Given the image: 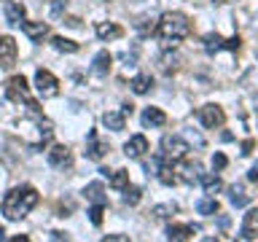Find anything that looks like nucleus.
I'll return each mask as SVG.
<instances>
[{"label":"nucleus","instance_id":"35","mask_svg":"<svg viewBox=\"0 0 258 242\" xmlns=\"http://www.w3.org/2000/svg\"><path fill=\"white\" fill-rule=\"evenodd\" d=\"M162 68H164V70H170V68H175V57H170V54H164V57H162Z\"/></svg>","mask_w":258,"mask_h":242},{"label":"nucleus","instance_id":"22","mask_svg":"<svg viewBox=\"0 0 258 242\" xmlns=\"http://www.w3.org/2000/svg\"><path fill=\"white\" fill-rule=\"evenodd\" d=\"M110 62H113V57H110L108 51H100V54L94 57V62H91V73L105 76V73L110 70Z\"/></svg>","mask_w":258,"mask_h":242},{"label":"nucleus","instance_id":"13","mask_svg":"<svg viewBox=\"0 0 258 242\" xmlns=\"http://www.w3.org/2000/svg\"><path fill=\"white\" fill-rule=\"evenodd\" d=\"M86 140H89V146H86V159H94V161H100L102 156H105V151H108V143H100L97 140V132L91 129L89 135H86Z\"/></svg>","mask_w":258,"mask_h":242},{"label":"nucleus","instance_id":"38","mask_svg":"<svg viewBox=\"0 0 258 242\" xmlns=\"http://www.w3.org/2000/svg\"><path fill=\"white\" fill-rule=\"evenodd\" d=\"M248 180H250V183H258V161H256L253 167H250V172H248Z\"/></svg>","mask_w":258,"mask_h":242},{"label":"nucleus","instance_id":"42","mask_svg":"<svg viewBox=\"0 0 258 242\" xmlns=\"http://www.w3.org/2000/svg\"><path fill=\"white\" fill-rule=\"evenodd\" d=\"M202 242H218V240H215V237H204Z\"/></svg>","mask_w":258,"mask_h":242},{"label":"nucleus","instance_id":"2","mask_svg":"<svg viewBox=\"0 0 258 242\" xmlns=\"http://www.w3.org/2000/svg\"><path fill=\"white\" fill-rule=\"evenodd\" d=\"M156 35L164 41V46H175L177 41L191 35V22L186 14H177V11H170L159 19V27H156Z\"/></svg>","mask_w":258,"mask_h":242},{"label":"nucleus","instance_id":"34","mask_svg":"<svg viewBox=\"0 0 258 242\" xmlns=\"http://www.w3.org/2000/svg\"><path fill=\"white\" fill-rule=\"evenodd\" d=\"M240 35H234V38H229V41H223V49H229V51H237L240 49Z\"/></svg>","mask_w":258,"mask_h":242},{"label":"nucleus","instance_id":"40","mask_svg":"<svg viewBox=\"0 0 258 242\" xmlns=\"http://www.w3.org/2000/svg\"><path fill=\"white\" fill-rule=\"evenodd\" d=\"M8 242H30V237H24V234H16V237H11Z\"/></svg>","mask_w":258,"mask_h":242},{"label":"nucleus","instance_id":"12","mask_svg":"<svg viewBox=\"0 0 258 242\" xmlns=\"http://www.w3.org/2000/svg\"><path fill=\"white\" fill-rule=\"evenodd\" d=\"M3 14H5V22L11 24V27H22V22H24V5L22 3H14V0H5V5H3Z\"/></svg>","mask_w":258,"mask_h":242},{"label":"nucleus","instance_id":"7","mask_svg":"<svg viewBox=\"0 0 258 242\" xmlns=\"http://www.w3.org/2000/svg\"><path fill=\"white\" fill-rule=\"evenodd\" d=\"M16 57H19L16 41L11 35H3V38H0V68H14Z\"/></svg>","mask_w":258,"mask_h":242},{"label":"nucleus","instance_id":"18","mask_svg":"<svg viewBox=\"0 0 258 242\" xmlns=\"http://www.w3.org/2000/svg\"><path fill=\"white\" fill-rule=\"evenodd\" d=\"M94 32H97V38H100V41H113V38H121V27L113 24V22H100Z\"/></svg>","mask_w":258,"mask_h":242},{"label":"nucleus","instance_id":"1","mask_svg":"<svg viewBox=\"0 0 258 242\" xmlns=\"http://www.w3.org/2000/svg\"><path fill=\"white\" fill-rule=\"evenodd\" d=\"M38 191L32 186H16L14 191H8L5 194V199H3V215L8 221H19V218H24L32 207L38 205Z\"/></svg>","mask_w":258,"mask_h":242},{"label":"nucleus","instance_id":"37","mask_svg":"<svg viewBox=\"0 0 258 242\" xmlns=\"http://www.w3.org/2000/svg\"><path fill=\"white\" fill-rule=\"evenodd\" d=\"M253 148H256V140H245V143H242V156H248Z\"/></svg>","mask_w":258,"mask_h":242},{"label":"nucleus","instance_id":"33","mask_svg":"<svg viewBox=\"0 0 258 242\" xmlns=\"http://www.w3.org/2000/svg\"><path fill=\"white\" fill-rule=\"evenodd\" d=\"M226 164H229V159H226L223 154H215V156H213V169H223Z\"/></svg>","mask_w":258,"mask_h":242},{"label":"nucleus","instance_id":"20","mask_svg":"<svg viewBox=\"0 0 258 242\" xmlns=\"http://www.w3.org/2000/svg\"><path fill=\"white\" fill-rule=\"evenodd\" d=\"M199 183L204 186V194H207V197H215L218 191H221L223 188V183H221V178H218V175H199Z\"/></svg>","mask_w":258,"mask_h":242},{"label":"nucleus","instance_id":"16","mask_svg":"<svg viewBox=\"0 0 258 242\" xmlns=\"http://www.w3.org/2000/svg\"><path fill=\"white\" fill-rule=\"evenodd\" d=\"M102 124L110 129V132H121L124 124H127V116H124L121 110H108V113L102 116Z\"/></svg>","mask_w":258,"mask_h":242},{"label":"nucleus","instance_id":"36","mask_svg":"<svg viewBox=\"0 0 258 242\" xmlns=\"http://www.w3.org/2000/svg\"><path fill=\"white\" fill-rule=\"evenodd\" d=\"M102 242H129V237H124V234H110V237H105Z\"/></svg>","mask_w":258,"mask_h":242},{"label":"nucleus","instance_id":"11","mask_svg":"<svg viewBox=\"0 0 258 242\" xmlns=\"http://www.w3.org/2000/svg\"><path fill=\"white\" fill-rule=\"evenodd\" d=\"M46 159H49V164L54 169H65V167H70V148L68 146H51Z\"/></svg>","mask_w":258,"mask_h":242},{"label":"nucleus","instance_id":"25","mask_svg":"<svg viewBox=\"0 0 258 242\" xmlns=\"http://www.w3.org/2000/svg\"><path fill=\"white\" fill-rule=\"evenodd\" d=\"M156 178L164 183V186H175L177 183V175H175V169H172V164H159V169H156Z\"/></svg>","mask_w":258,"mask_h":242},{"label":"nucleus","instance_id":"32","mask_svg":"<svg viewBox=\"0 0 258 242\" xmlns=\"http://www.w3.org/2000/svg\"><path fill=\"white\" fill-rule=\"evenodd\" d=\"M102 213H105V205H94V207L89 210V221H91L94 226H100V224H102Z\"/></svg>","mask_w":258,"mask_h":242},{"label":"nucleus","instance_id":"3","mask_svg":"<svg viewBox=\"0 0 258 242\" xmlns=\"http://www.w3.org/2000/svg\"><path fill=\"white\" fill-rule=\"evenodd\" d=\"M191 151V146L183 137H177V135H167L162 140V151H159V159L164 161V164H177V161H183L188 156Z\"/></svg>","mask_w":258,"mask_h":242},{"label":"nucleus","instance_id":"31","mask_svg":"<svg viewBox=\"0 0 258 242\" xmlns=\"http://www.w3.org/2000/svg\"><path fill=\"white\" fill-rule=\"evenodd\" d=\"M140 197H143L140 188H135V186H127V188H124V205H137V202H140Z\"/></svg>","mask_w":258,"mask_h":242},{"label":"nucleus","instance_id":"28","mask_svg":"<svg viewBox=\"0 0 258 242\" xmlns=\"http://www.w3.org/2000/svg\"><path fill=\"white\" fill-rule=\"evenodd\" d=\"M196 213H199V215H215L218 213V199L215 197L199 199V202H196Z\"/></svg>","mask_w":258,"mask_h":242},{"label":"nucleus","instance_id":"39","mask_svg":"<svg viewBox=\"0 0 258 242\" xmlns=\"http://www.w3.org/2000/svg\"><path fill=\"white\" fill-rule=\"evenodd\" d=\"M51 242H68V237H65V234H59V232H54V234H51Z\"/></svg>","mask_w":258,"mask_h":242},{"label":"nucleus","instance_id":"6","mask_svg":"<svg viewBox=\"0 0 258 242\" xmlns=\"http://www.w3.org/2000/svg\"><path fill=\"white\" fill-rule=\"evenodd\" d=\"M35 89H38V94H41V97H57L59 81L49 73V70L41 68V70L35 73Z\"/></svg>","mask_w":258,"mask_h":242},{"label":"nucleus","instance_id":"21","mask_svg":"<svg viewBox=\"0 0 258 242\" xmlns=\"http://www.w3.org/2000/svg\"><path fill=\"white\" fill-rule=\"evenodd\" d=\"M229 202L234 207H245L250 202V197H248V191H245V186H240V183H234V186L229 188Z\"/></svg>","mask_w":258,"mask_h":242},{"label":"nucleus","instance_id":"14","mask_svg":"<svg viewBox=\"0 0 258 242\" xmlns=\"http://www.w3.org/2000/svg\"><path fill=\"white\" fill-rule=\"evenodd\" d=\"M140 121H143V127L156 129V127H164V124H167V113H164L162 108H145Z\"/></svg>","mask_w":258,"mask_h":242},{"label":"nucleus","instance_id":"8","mask_svg":"<svg viewBox=\"0 0 258 242\" xmlns=\"http://www.w3.org/2000/svg\"><path fill=\"white\" fill-rule=\"evenodd\" d=\"M258 237V207L248 210V215L242 218V229H240V240L242 242H253Z\"/></svg>","mask_w":258,"mask_h":242},{"label":"nucleus","instance_id":"29","mask_svg":"<svg viewBox=\"0 0 258 242\" xmlns=\"http://www.w3.org/2000/svg\"><path fill=\"white\" fill-rule=\"evenodd\" d=\"M172 213H177V205H175V202H167V205H159V207H154V210H151V215H154V218H167V215H172Z\"/></svg>","mask_w":258,"mask_h":242},{"label":"nucleus","instance_id":"26","mask_svg":"<svg viewBox=\"0 0 258 242\" xmlns=\"http://www.w3.org/2000/svg\"><path fill=\"white\" fill-rule=\"evenodd\" d=\"M202 41H204V51H207V54H215V51L223 49V38L218 35V32H207Z\"/></svg>","mask_w":258,"mask_h":242},{"label":"nucleus","instance_id":"17","mask_svg":"<svg viewBox=\"0 0 258 242\" xmlns=\"http://www.w3.org/2000/svg\"><path fill=\"white\" fill-rule=\"evenodd\" d=\"M199 175H202V167L196 164H191V161H186V164L180 167V178L177 180H183V183H188V186H194V183H199Z\"/></svg>","mask_w":258,"mask_h":242},{"label":"nucleus","instance_id":"27","mask_svg":"<svg viewBox=\"0 0 258 242\" xmlns=\"http://www.w3.org/2000/svg\"><path fill=\"white\" fill-rule=\"evenodd\" d=\"M108 180H110V186H113V188H121V191H124V188L129 186V172H127V169H116V172L108 175Z\"/></svg>","mask_w":258,"mask_h":242},{"label":"nucleus","instance_id":"30","mask_svg":"<svg viewBox=\"0 0 258 242\" xmlns=\"http://www.w3.org/2000/svg\"><path fill=\"white\" fill-rule=\"evenodd\" d=\"M135 30L140 32V35H148V32H154V19H151L148 14L140 16V19L135 22Z\"/></svg>","mask_w":258,"mask_h":242},{"label":"nucleus","instance_id":"10","mask_svg":"<svg viewBox=\"0 0 258 242\" xmlns=\"http://www.w3.org/2000/svg\"><path fill=\"white\" fill-rule=\"evenodd\" d=\"M145 151H148V137L145 135H132L127 143H124V154L129 159H143Z\"/></svg>","mask_w":258,"mask_h":242},{"label":"nucleus","instance_id":"4","mask_svg":"<svg viewBox=\"0 0 258 242\" xmlns=\"http://www.w3.org/2000/svg\"><path fill=\"white\" fill-rule=\"evenodd\" d=\"M5 100L11 102H27L30 100V86L24 76H11L5 83Z\"/></svg>","mask_w":258,"mask_h":242},{"label":"nucleus","instance_id":"15","mask_svg":"<svg viewBox=\"0 0 258 242\" xmlns=\"http://www.w3.org/2000/svg\"><path fill=\"white\" fill-rule=\"evenodd\" d=\"M22 30L32 43H41L43 38L49 35V24L46 22H22Z\"/></svg>","mask_w":258,"mask_h":242},{"label":"nucleus","instance_id":"24","mask_svg":"<svg viewBox=\"0 0 258 242\" xmlns=\"http://www.w3.org/2000/svg\"><path fill=\"white\" fill-rule=\"evenodd\" d=\"M51 46H54L57 51H65V54H76V51L81 49L76 41H70V38H62V35H54V38H51Z\"/></svg>","mask_w":258,"mask_h":242},{"label":"nucleus","instance_id":"9","mask_svg":"<svg viewBox=\"0 0 258 242\" xmlns=\"http://www.w3.org/2000/svg\"><path fill=\"white\" fill-rule=\"evenodd\" d=\"M196 232H199V226H194V224H172V226H167V240L170 242H188Z\"/></svg>","mask_w":258,"mask_h":242},{"label":"nucleus","instance_id":"43","mask_svg":"<svg viewBox=\"0 0 258 242\" xmlns=\"http://www.w3.org/2000/svg\"><path fill=\"white\" fill-rule=\"evenodd\" d=\"M5 237V232H3V226H0V240H3Z\"/></svg>","mask_w":258,"mask_h":242},{"label":"nucleus","instance_id":"19","mask_svg":"<svg viewBox=\"0 0 258 242\" xmlns=\"http://www.w3.org/2000/svg\"><path fill=\"white\" fill-rule=\"evenodd\" d=\"M84 197L89 199V202H94V205H105V188H102V183H89V186L84 188Z\"/></svg>","mask_w":258,"mask_h":242},{"label":"nucleus","instance_id":"23","mask_svg":"<svg viewBox=\"0 0 258 242\" xmlns=\"http://www.w3.org/2000/svg\"><path fill=\"white\" fill-rule=\"evenodd\" d=\"M132 91H135V94H148L151 91V86H154V78L151 76H145V73H140V76H135L132 78Z\"/></svg>","mask_w":258,"mask_h":242},{"label":"nucleus","instance_id":"5","mask_svg":"<svg viewBox=\"0 0 258 242\" xmlns=\"http://www.w3.org/2000/svg\"><path fill=\"white\" fill-rule=\"evenodd\" d=\"M196 116H199L204 129H221L223 121H226V113H223V108H218V105H202Z\"/></svg>","mask_w":258,"mask_h":242},{"label":"nucleus","instance_id":"41","mask_svg":"<svg viewBox=\"0 0 258 242\" xmlns=\"http://www.w3.org/2000/svg\"><path fill=\"white\" fill-rule=\"evenodd\" d=\"M218 226H221V229L229 226V218H226V215H221V218H218Z\"/></svg>","mask_w":258,"mask_h":242}]
</instances>
